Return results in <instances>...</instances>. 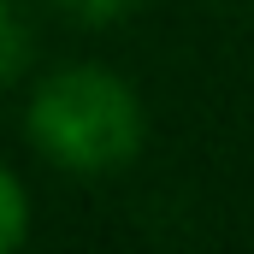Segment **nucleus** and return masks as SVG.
Wrapping results in <instances>:
<instances>
[{"mask_svg":"<svg viewBox=\"0 0 254 254\" xmlns=\"http://www.w3.org/2000/svg\"><path fill=\"white\" fill-rule=\"evenodd\" d=\"M30 71V24L12 0H0V89H12Z\"/></svg>","mask_w":254,"mask_h":254,"instance_id":"2","label":"nucleus"},{"mask_svg":"<svg viewBox=\"0 0 254 254\" xmlns=\"http://www.w3.org/2000/svg\"><path fill=\"white\" fill-rule=\"evenodd\" d=\"M24 231H30V190H24V178L0 160V254L18 249Z\"/></svg>","mask_w":254,"mask_h":254,"instance_id":"3","label":"nucleus"},{"mask_svg":"<svg viewBox=\"0 0 254 254\" xmlns=\"http://www.w3.org/2000/svg\"><path fill=\"white\" fill-rule=\"evenodd\" d=\"M65 18H77V24H89V30H101V24H119V18H130L142 0H54Z\"/></svg>","mask_w":254,"mask_h":254,"instance_id":"4","label":"nucleus"},{"mask_svg":"<svg viewBox=\"0 0 254 254\" xmlns=\"http://www.w3.org/2000/svg\"><path fill=\"white\" fill-rule=\"evenodd\" d=\"M24 130L42 160L77 178H101L136 160L142 148V101L125 77L101 65H60L30 89Z\"/></svg>","mask_w":254,"mask_h":254,"instance_id":"1","label":"nucleus"}]
</instances>
